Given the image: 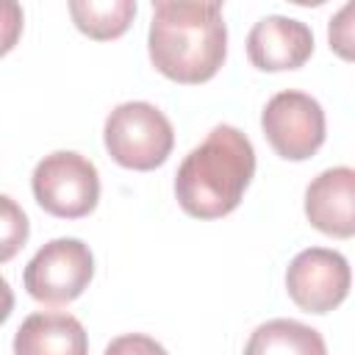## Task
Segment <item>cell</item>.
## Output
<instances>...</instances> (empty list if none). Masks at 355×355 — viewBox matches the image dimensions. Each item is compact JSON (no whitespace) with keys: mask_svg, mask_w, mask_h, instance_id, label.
<instances>
[{"mask_svg":"<svg viewBox=\"0 0 355 355\" xmlns=\"http://www.w3.org/2000/svg\"><path fill=\"white\" fill-rule=\"evenodd\" d=\"M153 67L175 83L211 80L227 55V25L216 0H155L147 33Z\"/></svg>","mask_w":355,"mask_h":355,"instance_id":"obj_1","label":"cell"},{"mask_svg":"<svg viewBox=\"0 0 355 355\" xmlns=\"http://www.w3.org/2000/svg\"><path fill=\"white\" fill-rule=\"evenodd\" d=\"M252 175V141L233 125H216L178 166L175 197L189 216L219 219L239 208Z\"/></svg>","mask_w":355,"mask_h":355,"instance_id":"obj_2","label":"cell"},{"mask_svg":"<svg viewBox=\"0 0 355 355\" xmlns=\"http://www.w3.org/2000/svg\"><path fill=\"white\" fill-rule=\"evenodd\" d=\"M103 141L119 166L150 172L169 158L175 147V130L166 114L153 103L128 100L105 116Z\"/></svg>","mask_w":355,"mask_h":355,"instance_id":"obj_3","label":"cell"},{"mask_svg":"<svg viewBox=\"0 0 355 355\" xmlns=\"http://www.w3.org/2000/svg\"><path fill=\"white\" fill-rule=\"evenodd\" d=\"M31 189L36 202L58 219H80L97 208L100 175L97 166L72 150H55L44 155L33 175Z\"/></svg>","mask_w":355,"mask_h":355,"instance_id":"obj_4","label":"cell"},{"mask_svg":"<svg viewBox=\"0 0 355 355\" xmlns=\"http://www.w3.org/2000/svg\"><path fill=\"white\" fill-rule=\"evenodd\" d=\"M94 275V255L80 239L47 241L25 266V291L44 305H67L78 300Z\"/></svg>","mask_w":355,"mask_h":355,"instance_id":"obj_5","label":"cell"},{"mask_svg":"<svg viewBox=\"0 0 355 355\" xmlns=\"http://www.w3.org/2000/svg\"><path fill=\"white\" fill-rule=\"evenodd\" d=\"M261 128L272 150L286 161H305L324 144L327 122L316 97L305 92H277L263 114Z\"/></svg>","mask_w":355,"mask_h":355,"instance_id":"obj_6","label":"cell"},{"mask_svg":"<svg viewBox=\"0 0 355 355\" xmlns=\"http://www.w3.org/2000/svg\"><path fill=\"white\" fill-rule=\"evenodd\" d=\"M349 263L341 252L327 247H308L297 252L286 269V291L291 302L308 313H327L349 294Z\"/></svg>","mask_w":355,"mask_h":355,"instance_id":"obj_7","label":"cell"},{"mask_svg":"<svg viewBox=\"0 0 355 355\" xmlns=\"http://www.w3.org/2000/svg\"><path fill=\"white\" fill-rule=\"evenodd\" d=\"M313 53V31L291 17L269 14L247 33V55L261 72H283L302 67Z\"/></svg>","mask_w":355,"mask_h":355,"instance_id":"obj_8","label":"cell"},{"mask_svg":"<svg viewBox=\"0 0 355 355\" xmlns=\"http://www.w3.org/2000/svg\"><path fill=\"white\" fill-rule=\"evenodd\" d=\"M308 222L336 239L355 233V172L352 166H333L319 172L305 189Z\"/></svg>","mask_w":355,"mask_h":355,"instance_id":"obj_9","label":"cell"},{"mask_svg":"<svg viewBox=\"0 0 355 355\" xmlns=\"http://www.w3.org/2000/svg\"><path fill=\"white\" fill-rule=\"evenodd\" d=\"M86 352H89V336L83 324L64 311L31 313L14 336V355H86Z\"/></svg>","mask_w":355,"mask_h":355,"instance_id":"obj_10","label":"cell"},{"mask_svg":"<svg viewBox=\"0 0 355 355\" xmlns=\"http://www.w3.org/2000/svg\"><path fill=\"white\" fill-rule=\"evenodd\" d=\"M244 355H327L322 333L297 319H269L250 333Z\"/></svg>","mask_w":355,"mask_h":355,"instance_id":"obj_11","label":"cell"},{"mask_svg":"<svg viewBox=\"0 0 355 355\" xmlns=\"http://www.w3.org/2000/svg\"><path fill=\"white\" fill-rule=\"evenodd\" d=\"M69 14L80 33L108 42L130 28L136 17V0H72Z\"/></svg>","mask_w":355,"mask_h":355,"instance_id":"obj_12","label":"cell"},{"mask_svg":"<svg viewBox=\"0 0 355 355\" xmlns=\"http://www.w3.org/2000/svg\"><path fill=\"white\" fill-rule=\"evenodd\" d=\"M31 225L25 211L8 194H0V263L11 261L28 241Z\"/></svg>","mask_w":355,"mask_h":355,"instance_id":"obj_13","label":"cell"},{"mask_svg":"<svg viewBox=\"0 0 355 355\" xmlns=\"http://www.w3.org/2000/svg\"><path fill=\"white\" fill-rule=\"evenodd\" d=\"M25 14L17 0H0V55L11 53L22 36Z\"/></svg>","mask_w":355,"mask_h":355,"instance_id":"obj_14","label":"cell"},{"mask_svg":"<svg viewBox=\"0 0 355 355\" xmlns=\"http://www.w3.org/2000/svg\"><path fill=\"white\" fill-rule=\"evenodd\" d=\"M103 355H169V352L147 333H125L116 336Z\"/></svg>","mask_w":355,"mask_h":355,"instance_id":"obj_15","label":"cell"},{"mask_svg":"<svg viewBox=\"0 0 355 355\" xmlns=\"http://www.w3.org/2000/svg\"><path fill=\"white\" fill-rule=\"evenodd\" d=\"M352 11H355V6L352 3H347L333 19H330V31H327V36H330V47L341 55V58H347V61H352Z\"/></svg>","mask_w":355,"mask_h":355,"instance_id":"obj_16","label":"cell"},{"mask_svg":"<svg viewBox=\"0 0 355 355\" xmlns=\"http://www.w3.org/2000/svg\"><path fill=\"white\" fill-rule=\"evenodd\" d=\"M11 311H14V291H11L8 280L0 275V324L11 316Z\"/></svg>","mask_w":355,"mask_h":355,"instance_id":"obj_17","label":"cell"}]
</instances>
